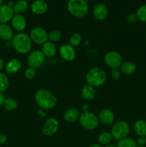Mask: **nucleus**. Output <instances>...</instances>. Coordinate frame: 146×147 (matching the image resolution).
Returning a JSON list of instances; mask_svg holds the SVG:
<instances>
[{"instance_id":"1","label":"nucleus","mask_w":146,"mask_h":147,"mask_svg":"<svg viewBox=\"0 0 146 147\" xmlns=\"http://www.w3.org/2000/svg\"><path fill=\"white\" fill-rule=\"evenodd\" d=\"M34 100L42 110H52L57 103V98L47 89H40L34 94Z\"/></svg>"},{"instance_id":"2","label":"nucleus","mask_w":146,"mask_h":147,"mask_svg":"<svg viewBox=\"0 0 146 147\" xmlns=\"http://www.w3.org/2000/svg\"><path fill=\"white\" fill-rule=\"evenodd\" d=\"M11 46L18 53L25 55L31 51L32 41L29 35L24 32H19L11 40Z\"/></svg>"},{"instance_id":"3","label":"nucleus","mask_w":146,"mask_h":147,"mask_svg":"<svg viewBox=\"0 0 146 147\" xmlns=\"http://www.w3.org/2000/svg\"><path fill=\"white\" fill-rule=\"evenodd\" d=\"M107 78L105 70L100 67H92L86 74L87 84L94 88H98L102 86L107 80Z\"/></svg>"},{"instance_id":"4","label":"nucleus","mask_w":146,"mask_h":147,"mask_svg":"<svg viewBox=\"0 0 146 147\" xmlns=\"http://www.w3.org/2000/svg\"><path fill=\"white\" fill-rule=\"evenodd\" d=\"M67 8L72 15L78 18L85 17L89 11V6L86 0H69Z\"/></svg>"},{"instance_id":"5","label":"nucleus","mask_w":146,"mask_h":147,"mask_svg":"<svg viewBox=\"0 0 146 147\" xmlns=\"http://www.w3.org/2000/svg\"><path fill=\"white\" fill-rule=\"evenodd\" d=\"M79 122L83 129L87 130H94L98 126L100 121L98 116L92 112L89 111L80 114Z\"/></svg>"},{"instance_id":"6","label":"nucleus","mask_w":146,"mask_h":147,"mask_svg":"<svg viewBox=\"0 0 146 147\" xmlns=\"http://www.w3.org/2000/svg\"><path fill=\"white\" fill-rule=\"evenodd\" d=\"M130 128L128 123L124 121H120L112 126L110 133L113 139L120 141L127 137L130 134Z\"/></svg>"},{"instance_id":"7","label":"nucleus","mask_w":146,"mask_h":147,"mask_svg":"<svg viewBox=\"0 0 146 147\" xmlns=\"http://www.w3.org/2000/svg\"><path fill=\"white\" fill-rule=\"evenodd\" d=\"M29 37L31 41L37 45H43L48 41V32L41 27H34L30 32Z\"/></svg>"},{"instance_id":"8","label":"nucleus","mask_w":146,"mask_h":147,"mask_svg":"<svg viewBox=\"0 0 146 147\" xmlns=\"http://www.w3.org/2000/svg\"><path fill=\"white\" fill-rule=\"evenodd\" d=\"M104 63L111 69H118L123 63V57L116 51H110L104 55Z\"/></svg>"},{"instance_id":"9","label":"nucleus","mask_w":146,"mask_h":147,"mask_svg":"<svg viewBox=\"0 0 146 147\" xmlns=\"http://www.w3.org/2000/svg\"><path fill=\"white\" fill-rule=\"evenodd\" d=\"M44 60H45V56L41 50H38L30 53L27 57V63L29 67H31L35 69L41 67L44 63Z\"/></svg>"},{"instance_id":"10","label":"nucleus","mask_w":146,"mask_h":147,"mask_svg":"<svg viewBox=\"0 0 146 147\" xmlns=\"http://www.w3.org/2000/svg\"><path fill=\"white\" fill-rule=\"evenodd\" d=\"M59 126H60V123L57 119L49 118L44 122L42 131L44 136L50 137V136H54L57 133L59 129Z\"/></svg>"},{"instance_id":"11","label":"nucleus","mask_w":146,"mask_h":147,"mask_svg":"<svg viewBox=\"0 0 146 147\" xmlns=\"http://www.w3.org/2000/svg\"><path fill=\"white\" fill-rule=\"evenodd\" d=\"M60 56L63 60L68 62H72L75 59L76 53L74 47L70 44L62 45L59 50Z\"/></svg>"},{"instance_id":"12","label":"nucleus","mask_w":146,"mask_h":147,"mask_svg":"<svg viewBox=\"0 0 146 147\" xmlns=\"http://www.w3.org/2000/svg\"><path fill=\"white\" fill-rule=\"evenodd\" d=\"M11 27L18 32H22L27 25V20L21 14H15L11 20Z\"/></svg>"},{"instance_id":"13","label":"nucleus","mask_w":146,"mask_h":147,"mask_svg":"<svg viewBox=\"0 0 146 147\" xmlns=\"http://www.w3.org/2000/svg\"><path fill=\"white\" fill-rule=\"evenodd\" d=\"M12 7L7 4H2L0 6V24H7L11 22L14 15Z\"/></svg>"},{"instance_id":"14","label":"nucleus","mask_w":146,"mask_h":147,"mask_svg":"<svg viewBox=\"0 0 146 147\" xmlns=\"http://www.w3.org/2000/svg\"><path fill=\"white\" fill-rule=\"evenodd\" d=\"M98 119L100 122L105 126L113 124L115 121V114L112 110L109 109H103L99 113Z\"/></svg>"},{"instance_id":"15","label":"nucleus","mask_w":146,"mask_h":147,"mask_svg":"<svg viewBox=\"0 0 146 147\" xmlns=\"http://www.w3.org/2000/svg\"><path fill=\"white\" fill-rule=\"evenodd\" d=\"M31 11L36 15H42L47 12L48 4L44 0H35L31 4Z\"/></svg>"},{"instance_id":"16","label":"nucleus","mask_w":146,"mask_h":147,"mask_svg":"<svg viewBox=\"0 0 146 147\" xmlns=\"http://www.w3.org/2000/svg\"><path fill=\"white\" fill-rule=\"evenodd\" d=\"M93 16L96 20L99 21H102L105 20L108 16V9L104 4H97L94 6L92 11Z\"/></svg>"},{"instance_id":"17","label":"nucleus","mask_w":146,"mask_h":147,"mask_svg":"<svg viewBox=\"0 0 146 147\" xmlns=\"http://www.w3.org/2000/svg\"><path fill=\"white\" fill-rule=\"evenodd\" d=\"M21 62L17 58H12L5 64L4 68L7 74L12 75L17 73L21 68Z\"/></svg>"},{"instance_id":"18","label":"nucleus","mask_w":146,"mask_h":147,"mask_svg":"<svg viewBox=\"0 0 146 147\" xmlns=\"http://www.w3.org/2000/svg\"><path fill=\"white\" fill-rule=\"evenodd\" d=\"M80 111L75 108H70L67 109L64 113V119L67 123H74L79 120L80 116Z\"/></svg>"},{"instance_id":"19","label":"nucleus","mask_w":146,"mask_h":147,"mask_svg":"<svg viewBox=\"0 0 146 147\" xmlns=\"http://www.w3.org/2000/svg\"><path fill=\"white\" fill-rule=\"evenodd\" d=\"M14 37L13 30L7 24H0V39L4 41H11Z\"/></svg>"},{"instance_id":"20","label":"nucleus","mask_w":146,"mask_h":147,"mask_svg":"<svg viewBox=\"0 0 146 147\" xmlns=\"http://www.w3.org/2000/svg\"><path fill=\"white\" fill-rule=\"evenodd\" d=\"M120 67L121 73L125 76L133 75L137 70V66H136L135 63L133 61H130V60L123 62Z\"/></svg>"},{"instance_id":"21","label":"nucleus","mask_w":146,"mask_h":147,"mask_svg":"<svg viewBox=\"0 0 146 147\" xmlns=\"http://www.w3.org/2000/svg\"><path fill=\"white\" fill-rule=\"evenodd\" d=\"M42 52L45 56V57H52L57 53V47L56 45L53 42L50 41H47L44 43L42 47Z\"/></svg>"},{"instance_id":"22","label":"nucleus","mask_w":146,"mask_h":147,"mask_svg":"<svg viewBox=\"0 0 146 147\" xmlns=\"http://www.w3.org/2000/svg\"><path fill=\"white\" fill-rule=\"evenodd\" d=\"M81 94L83 99L86 100H91L95 97V88L90 85L86 84L82 88Z\"/></svg>"},{"instance_id":"23","label":"nucleus","mask_w":146,"mask_h":147,"mask_svg":"<svg viewBox=\"0 0 146 147\" xmlns=\"http://www.w3.org/2000/svg\"><path fill=\"white\" fill-rule=\"evenodd\" d=\"M134 130L136 134L141 137H146V121L139 119L135 123Z\"/></svg>"},{"instance_id":"24","label":"nucleus","mask_w":146,"mask_h":147,"mask_svg":"<svg viewBox=\"0 0 146 147\" xmlns=\"http://www.w3.org/2000/svg\"><path fill=\"white\" fill-rule=\"evenodd\" d=\"M29 4L26 0H18L13 6V10L14 14H21L28 9Z\"/></svg>"},{"instance_id":"25","label":"nucleus","mask_w":146,"mask_h":147,"mask_svg":"<svg viewBox=\"0 0 146 147\" xmlns=\"http://www.w3.org/2000/svg\"><path fill=\"white\" fill-rule=\"evenodd\" d=\"M113 139V138L112 136V134L110 132L104 131L100 134V135L98 136V138H97V141H98L99 144L101 145V146H105L110 144V143L112 142V139Z\"/></svg>"},{"instance_id":"26","label":"nucleus","mask_w":146,"mask_h":147,"mask_svg":"<svg viewBox=\"0 0 146 147\" xmlns=\"http://www.w3.org/2000/svg\"><path fill=\"white\" fill-rule=\"evenodd\" d=\"M3 106L4 109L9 111H12L17 109V102L14 98L11 97L5 98L3 103Z\"/></svg>"},{"instance_id":"27","label":"nucleus","mask_w":146,"mask_h":147,"mask_svg":"<svg viewBox=\"0 0 146 147\" xmlns=\"http://www.w3.org/2000/svg\"><path fill=\"white\" fill-rule=\"evenodd\" d=\"M137 146L136 140L128 136L118 141L117 144V147H137Z\"/></svg>"},{"instance_id":"28","label":"nucleus","mask_w":146,"mask_h":147,"mask_svg":"<svg viewBox=\"0 0 146 147\" xmlns=\"http://www.w3.org/2000/svg\"><path fill=\"white\" fill-rule=\"evenodd\" d=\"M9 86V80L7 74L4 73H0V91L4 92L8 89Z\"/></svg>"},{"instance_id":"29","label":"nucleus","mask_w":146,"mask_h":147,"mask_svg":"<svg viewBox=\"0 0 146 147\" xmlns=\"http://www.w3.org/2000/svg\"><path fill=\"white\" fill-rule=\"evenodd\" d=\"M62 38V32L58 30H53L48 33V40L52 42H57Z\"/></svg>"},{"instance_id":"30","label":"nucleus","mask_w":146,"mask_h":147,"mask_svg":"<svg viewBox=\"0 0 146 147\" xmlns=\"http://www.w3.org/2000/svg\"><path fill=\"white\" fill-rule=\"evenodd\" d=\"M82 41V37L80 33H74L70 37V45L74 47L80 45Z\"/></svg>"},{"instance_id":"31","label":"nucleus","mask_w":146,"mask_h":147,"mask_svg":"<svg viewBox=\"0 0 146 147\" xmlns=\"http://www.w3.org/2000/svg\"><path fill=\"white\" fill-rule=\"evenodd\" d=\"M137 20L142 22H146V4H143L137 9L136 11Z\"/></svg>"},{"instance_id":"32","label":"nucleus","mask_w":146,"mask_h":147,"mask_svg":"<svg viewBox=\"0 0 146 147\" xmlns=\"http://www.w3.org/2000/svg\"><path fill=\"white\" fill-rule=\"evenodd\" d=\"M36 74H37V71H36L35 68H33L31 67H28L25 70H24V77L27 80H31L35 77Z\"/></svg>"},{"instance_id":"33","label":"nucleus","mask_w":146,"mask_h":147,"mask_svg":"<svg viewBox=\"0 0 146 147\" xmlns=\"http://www.w3.org/2000/svg\"><path fill=\"white\" fill-rule=\"evenodd\" d=\"M121 75L122 73L119 69H112L111 72H110V76L115 80L120 79L121 77Z\"/></svg>"},{"instance_id":"34","label":"nucleus","mask_w":146,"mask_h":147,"mask_svg":"<svg viewBox=\"0 0 146 147\" xmlns=\"http://www.w3.org/2000/svg\"><path fill=\"white\" fill-rule=\"evenodd\" d=\"M126 20L128 23H130V24H133V23L136 22V21L137 20V17L136 13H130L126 17Z\"/></svg>"},{"instance_id":"35","label":"nucleus","mask_w":146,"mask_h":147,"mask_svg":"<svg viewBox=\"0 0 146 147\" xmlns=\"http://www.w3.org/2000/svg\"><path fill=\"white\" fill-rule=\"evenodd\" d=\"M137 145H140V146H145L146 145V137H141L139 136L136 140Z\"/></svg>"},{"instance_id":"36","label":"nucleus","mask_w":146,"mask_h":147,"mask_svg":"<svg viewBox=\"0 0 146 147\" xmlns=\"http://www.w3.org/2000/svg\"><path fill=\"white\" fill-rule=\"evenodd\" d=\"M7 142V137L6 135L0 134V145L4 144Z\"/></svg>"},{"instance_id":"37","label":"nucleus","mask_w":146,"mask_h":147,"mask_svg":"<svg viewBox=\"0 0 146 147\" xmlns=\"http://www.w3.org/2000/svg\"><path fill=\"white\" fill-rule=\"evenodd\" d=\"M82 111H83V113H85V112H89L90 111V106L87 103H84V104L82 105Z\"/></svg>"},{"instance_id":"38","label":"nucleus","mask_w":146,"mask_h":147,"mask_svg":"<svg viewBox=\"0 0 146 147\" xmlns=\"http://www.w3.org/2000/svg\"><path fill=\"white\" fill-rule=\"evenodd\" d=\"M4 99H5V98H4V94H3L2 92L0 91V106H3V103H4Z\"/></svg>"},{"instance_id":"39","label":"nucleus","mask_w":146,"mask_h":147,"mask_svg":"<svg viewBox=\"0 0 146 147\" xmlns=\"http://www.w3.org/2000/svg\"><path fill=\"white\" fill-rule=\"evenodd\" d=\"M4 66H5V65H4V60H3V59L1 58V57H0V73H1V70H3Z\"/></svg>"},{"instance_id":"40","label":"nucleus","mask_w":146,"mask_h":147,"mask_svg":"<svg viewBox=\"0 0 146 147\" xmlns=\"http://www.w3.org/2000/svg\"><path fill=\"white\" fill-rule=\"evenodd\" d=\"M89 147H102V146L101 145H100V144H92V145H91V146H89Z\"/></svg>"},{"instance_id":"41","label":"nucleus","mask_w":146,"mask_h":147,"mask_svg":"<svg viewBox=\"0 0 146 147\" xmlns=\"http://www.w3.org/2000/svg\"><path fill=\"white\" fill-rule=\"evenodd\" d=\"M104 147H117V146H114V145H107V146H105Z\"/></svg>"},{"instance_id":"42","label":"nucleus","mask_w":146,"mask_h":147,"mask_svg":"<svg viewBox=\"0 0 146 147\" xmlns=\"http://www.w3.org/2000/svg\"><path fill=\"white\" fill-rule=\"evenodd\" d=\"M4 0H0V6L2 5L3 2H4Z\"/></svg>"},{"instance_id":"43","label":"nucleus","mask_w":146,"mask_h":147,"mask_svg":"<svg viewBox=\"0 0 146 147\" xmlns=\"http://www.w3.org/2000/svg\"><path fill=\"white\" fill-rule=\"evenodd\" d=\"M137 147H145V146H140V145H137Z\"/></svg>"},{"instance_id":"44","label":"nucleus","mask_w":146,"mask_h":147,"mask_svg":"<svg viewBox=\"0 0 146 147\" xmlns=\"http://www.w3.org/2000/svg\"><path fill=\"white\" fill-rule=\"evenodd\" d=\"M86 1H93V0H86Z\"/></svg>"},{"instance_id":"45","label":"nucleus","mask_w":146,"mask_h":147,"mask_svg":"<svg viewBox=\"0 0 146 147\" xmlns=\"http://www.w3.org/2000/svg\"><path fill=\"white\" fill-rule=\"evenodd\" d=\"M145 121H146V119H145Z\"/></svg>"},{"instance_id":"46","label":"nucleus","mask_w":146,"mask_h":147,"mask_svg":"<svg viewBox=\"0 0 146 147\" xmlns=\"http://www.w3.org/2000/svg\"><path fill=\"white\" fill-rule=\"evenodd\" d=\"M0 147H1V146H0Z\"/></svg>"}]
</instances>
